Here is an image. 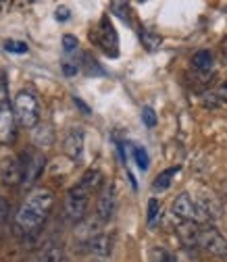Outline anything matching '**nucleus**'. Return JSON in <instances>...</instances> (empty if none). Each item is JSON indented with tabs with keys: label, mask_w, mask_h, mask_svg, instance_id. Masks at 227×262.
<instances>
[{
	"label": "nucleus",
	"mask_w": 227,
	"mask_h": 262,
	"mask_svg": "<svg viewBox=\"0 0 227 262\" xmlns=\"http://www.w3.org/2000/svg\"><path fill=\"white\" fill-rule=\"evenodd\" d=\"M21 162H23V179H21V187L23 189H31L34 183L40 179L44 167H46V158L42 152L36 150H27L21 154Z\"/></svg>",
	"instance_id": "4"
},
{
	"label": "nucleus",
	"mask_w": 227,
	"mask_h": 262,
	"mask_svg": "<svg viewBox=\"0 0 227 262\" xmlns=\"http://www.w3.org/2000/svg\"><path fill=\"white\" fill-rule=\"evenodd\" d=\"M98 44L102 46V50L109 56H117L119 54V38L117 31L113 27V23L109 21V17H102L100 27H98Z\"/></svg>",
	"instance_id": "8"
},
{
	"label": "nucleus",
	"mask_w": 227,
	"mask_h": 262,
	"mask_svg": "<svg viewBox=\"0 0 227 262\" xmlns=\"http://www.w3.org/2000/svg\"><path fill=\"white\" fill-rule=\"evenodd\" d=\"M9 216V200L0 195V225L5 223V219Z\"/></svg>",
	"instance_id": "30"
},
{
	"label": "nucleus",
	"mask_w": 227,
	"mask_h": 262,
	"mask_svg": "<svg viewBox=\"0 0 227 262\" xmlns=\"http://www.w3.org/2000/svg\"><path fill=\"white\" fill-rule=\"evenodd\" d=\"M198 229H200V225H196V223L181 221L177 225V235H179L181 244H185L188 248H196L198 246Z\"/></svg>",
	"instance_id": "14"
},
{
	"label": "nucleus",
	"mask_w": 227,
	"mask_h": 262,
	"mask_svg": "<svg viewBox=\"0 0 227 262\" xmlns=\"http://www.w3.org/2000/svg\"><path fill=\"white\" fill-rule=\"evenodd\" d=\"M88 250L94 254V256H98V258H107L113 250V237L107 235V233H98V235H94L90 237L88 242Z\"/></svg>",
	"instance_id": "13"
},
{
	"label": "nucleus",
	"mask_w": 227,
	"mask_h": 262,
	"mask_svg": "<svg viewBox=\"0 0 227 262\" xmlns=\"http://www.w3.org/2000/svg\"><path fill=\"white\" fill-rule=\"evenodd\" d=\"M17 138V123H15V115L13 108L3 102L0 104V144H13Z\"/></svg>",
	"instance_id": "7"
},
{
	"label": "nucleus",
	"mask_w": 227,
	"mask_h": 262,
	"mask_svg": "<svg viewBox=\"0 0 227 262\" xmlns=\"http://www.w3.org/2000/svg\"><path fill=\"white\" fill-rule=\"evenodd\" d=\"M154 256H156V262H177L173 254H169L167 250H154Z\"/></svg>",
	"instance_id": "29"
},
{
	"label": "nucleus",
	"mask_w": 227,
	"mask_h": 262,
	"mask_svg": "<svg viewBox=\"0 0 227 262\" xmlns=\"http://www.w3.org/2000/svg\"><path fill=\"white\" fill-rule=\"evenodd\" d=\"M196 204H198V208L202 210V214H204L207 221L219 219V216L223 214V204H221V200L217 198L213 191H202V193L198 195Z\"/></svg>",
	"instance_id": "10"
},
{
	"label": "nucleus",
	"mask_w": 227,
	"mask_h": 262,
	"mask_svg": "<svg viewBox=\"0 0 227 262\" xmlns=\"http://www.w3.org/2000/svg\"><path fill=\"white\" fill-rule=\"evenodd\" d=\"M34 142L38 146H52L54 142V131L50 125H36L34 127Z\"/></svg>",
	"instance_id": "16"
},
{
	"label": "nucleus",
	"mask_w": 227,
	"mask_h": 262,
	"mask_svg": "<svg viewBox=\"0 0 227 262\" xmlns=\"http://www.w3.org/2000/svg\"><path fill=\"white\" fill-rule=\"evenodd\" d=\"M73 102H75V104H79L81 113H86V115H90V113H92V111H90V106H88V104H84V102L79 100V98H73Z\"/></svg>",
	"instance_id": "33"
},
{
	"label": "nucleus",
	"mask_w": 227,
	"mask_h": 262,
	"mask_svg": "<svg viewBox=\"0 0 227 262\" xmlns=\"http://www.w3.org/2000/svg\"><path fill=\"white\" fill-rule=\"evenodd\" d=\"M60 258H63V254H60L58 248H48V250L40 252L38 256H34V258L27 260V262H56V260H60Z\"/></svg>",
	"instance_id": "20"
},
{
	"label": "nucleus",
	"mask_w": 227,
	"mask_h": 262,
	"mask_svg": "<svg viewBox=\"0 0 227 262\" xmlns=\"http://www.w3.org/2000/svg\"><path fill=\"white\" fill-rule=\"evenodd\" d=\"M54 206V193L46 187H36L27 193V198L15 214V231L19 235H31L46 223Z\"/></svg>",
	"instance_id": "1"
},
{
	"label": "nucleus",
	"mask_w": 227,
	"mask_h": 262,
	"mask_svg": "<svg viewBox=\"0 0 227 262\" xmlns=\"http://www.w3.org/2000/svg\"><path fill=\"white\" fill-rule=\"evenodd\" d=\"M90 189L84 187L81 183H75L69 191L67 198H65V219L69 223H79L86 212H88V204H90Z\"/></svg>",
	"instance_id": "3"
},
{
	"label": "nucleus",
	"mask_w": 227,
	"mask_h": 262,
	"mask_svg": "<svg viewBox=\"0 0 227 262\" xmlns=\"http://www.w3.org/2000/svg\"><path fill=\"white\" fill-rule=\"evenodd\" d=\"M192 64L198 71H209L213 67V52L211 50H198L196 54L192 56Z\"/></svg>",
	"instance_id": "19"
},
{
	"label": "nucleus",
	"mask_w": 227,
	"mask_h": 262,
	"mask_svg": "<svg viewBox=\"0 0 227 262\" xmlns=\"http://www.w3.org/2000/svg\"><path fill=\"white\" fill-rule=\"evenodd\" d=\"M217 94H219V98H221V102H227V83H223Z\"/></svg>",
	"instance_id": "32"
},
{
	"label": "nucleus",
	"mask_w": 227,
	"mask_h": 262,
	"mask_svg": "<svg viewBox=\"0 0 227 262\" xmlns=\"http://www.w3.org/2000/svg\"><path fill=\"white\" fill-rule=\"evenodd\" d=\"M5 50L7 52H15V54H25L27 52V44L21 40H7L5 42Z\"/></svg>",
	"instance_id": "25"
},
{
	"label": "nucleus",
	"mask_w": 227,
	"mask_h": 262,
	"mask_svg": "<svg viewBox=\"0 0 227 262\" xmlns=\"http://www.w3.org/2000/svg\"><path fill=\"white\" fill-rule=\"evenodd\" d=\"M77 48H79V40L75 36H71V34H65L63 36V50H65V54L73 56L77 52Z\"/></svg>",
	"instance_id": "22"
},
{
	"label": "nucleus",
	"mask_w": 227,
	"mask_h": 262,
	"mask_svg": "<svg viewBox=\"0 0 227 262\" xmlns=\"http://www.w3.org/2000/svg\"><path fill=\"white\" fill-rule=\"evenodd\" d=\"M132 154H134L136 165H138L142 171H146V169H148V165H150V158H148L146 148H144V146H134V148H132Z\"/></svg>",
	"instance_id": "21"
},
{
	"label": "nucleus",
	"mask_w": 227,
	"mask_h": 262,
	"mask_svg": "<svg viewBox=\"0 0 227 262\" xmlns=\"http://www.w3.org/2000/svg\"><path fill=\"white\" fill-rule=\"evenodd\" d=\"M140 42H142V46H144L148 52H154V50L160 48V42H163V38H160L154 29L144 27V29L140 31Z\"/></svg>",
	"instance_id": "15"
},
{
	"label": "nucleus",
	"mask_w": 227,
	"mask_h": 262,
	"mask_svg": "<svg viewBox=\"0 0 227 262\" xmlns=\"http://www.w3.org/2000/svg\"><path fill=\"white\" fill-rule=\"evenodd\" d=\"M63 150H65V154H67L73 162H79L84 158V131L81 129L69 131L67 138H65Z\"/></svg>",
	"instance_id": "11"
},
{
	"label": "nucleus",
	"mask_w": 227,
	"mask_h": 262,
	"mask_svg": "<svg viewBox=\"0 0 227 262\" xmlns=\"http://www.w3.org/2000/svg\"><path fill=\"white\" fill-rule=\"evenodd\" d=\"M171 212H173V216H177V219H181V221H190V223H204L207 219H204V214H202V210L198 208V204H196V200L192 198L190 193H179L177 198L173 200V204H171Z\"/></svg>",
	"instance_id": "6"
},
{
	"label": "nucleus",
	"mask_w": 227,
	"mask_h": 262,
	"mask_svg": "<svg viewBox=\"0 0 227 262\" xmlns=\"http://www.w3.org/2000/svg\"><path fill=\"white\" fill-rule=\"evenodd\" d=\"M79 183H81L84 187H88L90 191H96V189L102 185V171H98V169L86 171V175L79 179Z\"/></svg>",
	"instance_id": "17"
},
{
	"label": "nucleus",
	"mask_w": 227,
	"mask_h": 262,
	"mask_svg": "<svg viewBox=\"0 0 227 262\" xmlns=\"http://www.w3.org/2000/svg\"><path fill=\"white\" fill-rule=\"evenodd\" d=\"M56 262H71V260H69V258H65V256H63V258H60V260H56Z\"/></svg>",
	"instance_id": "34"
},
{
	"label": "nucleus",
	"mask_w": 227,
	"mask_h": 262,
	"mask_svg": "<svg viewBox=\"0 0 227 262\" xmlns=\"http://www.w3.org/2000/svg\"><path fill=\"white\" fill-rule=\"evenodd\" d=\"M21 179H23V162H21V156H15V158H9L3 167V183L5 185H21Z\"/></svg>",
	"instance_id": "12"
},
{
	"label": "nucleus",
	"mask_w": 227,
	"mask_h": 262,
	"mask_svg": "<svg viewBox=\"0 0 227 262\" xmlns=\"http://www.w3.org/2000/svg\"><path fill=\"white\" fill-rule=\"evenodd\" d=\"M158 216H160V202L156 198H150L148 200V225L154 227L156 221H158Z\"/></svg>",
	"instance_id": "24"
},
{
	"label": "nucleus",
	"mask_w": 227,
	"mask_h": 262,
	"mask_svg": "<svg viewBox=\"0 0 227 262\" xmlns=\"http://www.w3.org/2000/svg\"><path fill=\"white\" fill-rule=\"evenodd\" d=\"M179 173V167H171V169H167V171H163L156 179H154V183H152V187L156 189V191H165V189H169V185H171V181H173V177Z\"/></svg>",
	"instance_id": "18"
},
{
	"label": "nucleus",
	"mask_w": 227,
	"mask_h": 262,
	"mask_svg": "<svg viewBox=\"0 0 227 262\" xmlns=\"http://www.w3.org/2000/svg\"><path fill=\"white\" fill-rule=\"evenodd\" d=\"M198 246L217 258H227V239L213 225H200L198 229Z\"/></svg>",
	"instance_id": "5"
},
{
	"label": "nucleus",
	"mask_w": 227,
	"mask_h": 262,
	"mask_svg": "<svg viewBox=\"0 0 227 262\" xmlns=\"http://www.w3.org/2000/svg\"><path fill=\"white\" fill-rule=\"evenodd\" d=\"M77 71H79V62L73 56H67L63 60V75L65 77H75Z\"/></svg>",
	"instance_id": "23"
},
{
	"label": "nucleus",
	"mask_w": 227,
	"mask_h": 262,
	"mask_svg": "<svg viewBox=\"0 0 227 262\" xmlns=\"http://www.w3.org/2000/svg\"><path fill=\"white\" fill-rule=\"evenodd\" d=\"M111 9H113L115 15H119L123 21L129 23V5H127V3H113Z\"/></svg>",
	"instance_id": "27"
},
{
	"label": "nucleus",
	"mask_w": 227,
	"mask_h": 262,
	"mask_svg": "<svg viewBox=\"0 0 227 262\" xmlns=\"http://www.w3.org/2000/svg\"><path fill=\"white\" fill-rule=\"evenodd\" d=\"M117 210V193H115V185H109L98 198V206H96V212H98V221L109 223L113 219Z\"/></svg>",
	"instance_id": "9"
},
{
	"label": "nucleus",
	"mask_w": 227,
	"mask_h": 262,
	"mask_svg": "<svg viewBox=\"0 0 227 262\" xmlns=\"http://www.w3.org/2000/svg\"><path fill=\"white\" fill-rule=\"evenodd\" d=\"M225 195H227V183H225Z\"/></svg>",
	"instance_id": "35"
},
{
	"label": "nucleus",
	"mask_w": 227,
	"mask_h": 262,
	"mask_svg": "<svg viewBox=\"0 0 227 262\" xmlns=\"http://www.w3.org/2000/svg\"><path fill=\"white\" fill-rule=\"evenodd\" d=\"M202 104L209 106V108H217V106H221V98H219L217 92H209V94L202 98Z\"/></svg>",
	"instance_id": "28"
},
{
	"label": "nucleus",
	"mask_w": 227,
	"mask_h": 262,
	"mask_svg": "<svg viewBox=\"0 0 227 262\" xmlns=\"http://www.w3.org/2000/svg\"><path fill=\"white\" fill-rule=\"evenodd\" d=\"M69 17H71V11H69L67 7H58L56 13H54V19H56V21H67Z\"/></svg>",
	"instance_id": "31"
},
{
	"label": "nucleus",
	"mask_w": 227,
	"mask_h": 262,
	"mask_svg": "<svg viewBox=\"0 0 227 262\" xmlns=\"http://www.w3.org/2000/svg\"><path fill=\"white\" fill-rule=\"evenodd\" d=\"M13 115H15V123L19 127L34 129L40 123V104H38L36 94L29 92V90H21L15 96Z\"/></svg>",
	"instance_id": "2"
},
{
	"label": "nucleus",
	"mask_w": 227,
	"mask_h": 262,
	"mask_svg": "<svg viewBox=\"0 0 227 262\" xmlns=\"http://www.w3.org/2000/svg\"><path fill=\"white\" fill-rule=\"evenodd\" d=\"M156 113H154V108H150V106H144L142 108V123L148 127V129H152V127H156Z\"/></svg>",
	"instance_id": "26"
}]
</instances>
